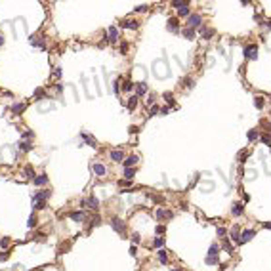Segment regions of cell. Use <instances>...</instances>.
<instances>
[{"instance_id":"50","label":"cell","mask_w":271,"mask_h":271,"mask_svg":"<svg viewBox=\"0 0 271 271\" xmlns=\"http://www.w3.org/2000/svg\"><path fill=\"white\" fill-rule=\"evenodd\" d=\"M168 111H170L168 107H161V113H162V115H168Z\"/></svg>"},{"instance_id":"11","label":"cell","mask_w":271,"mask_h":271,"mask_svg":"<svg viewBox=\"0 0 271 271\" xmlns=\"http://www.w3.org/2000/svg\"><path fill=\"white\" fill-rule=\"evenodd\" d=\"M147 92V82H138L136 84V96H143V94Z\"/></svg>"},{"instance_id":"16","label":"cell","mask_w":271,"mask_h":271,"mask_svg":"<svg viewBox=\"0 0 271 271\" xmlns=\"http://www.w3.org/2000/svg\"><path fill=\"white\" fill-rule=\"evenodd\" d=\"M231 239H233L235 244H239V225H237V223L231 227Z\"/></svg>"},{"instance_id":"15","label":"cell","mask_w":271,"mask_h":271,"mask_svg":"<svg viewBox=\"0 0 271 271\" xmlns=\"http://www.w3.org/2000/svg\"><path fill=\"white\" fill-rule=\"evenodd\" d=\"M138 21L136 19H126V21H122V27L124 29H138Z\"/></svg>"},{"instance_id":"35","label":"cell","mask_w":271,"mask_h":271,"mask_svg":"<svg viewBox=\"0 0 271 271\" xmlns=\"http://www.w3.org/2000/svg\"><path fill=\"white\" fill-rule=\"evenodd\" d=\"M153 244H155V246H157V248H161V246H162V244H164V239H162V237H157V239H155V241H153Z\"/></svg>"},{"instance_id":"12","label":"cell","mask_w":271,"mask_h":271,"mask_svg":"<svg viewBox=\"0 0 271 271\" xmlns=\"http://www.w3.org/2000/svg\"><path fill=\"white\" fill-rule=\"evenodd\" d=\"M92 168H94V172H96V176H101V178H103V176L107 174V168H105L103 164H99V162H97V164H94Z\"/></svg>"},{"instance_id":"52","label":"cell","mask_w":271,"mask_h":271,"mask_svg":"<svg viewBox=\"0 0 271 271\" xmlns=\"http://www.w3.org/2000/svg\"><path fill=\"white\" fill-rule=\"evenodd\" d=\"M120 50H122V54H124V52L128 50V44H120Z\"/></svg>"},{"instance_id":"6","label":"cell","mask_w":271,"mask_h":271,"mask_svg":"<svg viewBox=\"0 0 271 271\" xmlns=\"http://www.w3.org/2000/svg\"><path fill=\"white\" fill-rule=\"evenodd\" d=\"M82 206H88V208H94V210H96V208L99 206V201H97L96 197H90V199H86V201H82Z\"/></svg>"},{"instance_id":"9","label":"cell","mask_w":271,"mask_h":271,"mask_svg":"<svg viewBox=\"0 0 271 271\" xmlns=\"http://www.w3.org/2000/svg\"><path fill=\"white\" fill-rule=\"evenodd\" d=\"M107 37H109L107 38L109 42H117L119 40V31H117V27H111L109 31H107Z\"/></svg>"},{"instance_id":"56","label":"cell","mask_w":271,"mask_h":271,"mask_svg":"<svg viewBox=\"0 0 271 271\" xmlns=\"http://www.w3.org/2000/svg\"><path fill=\"white\" fill-rule=\"evenodd\" d=\"M263 225H265L267 229H271V223H269V221H267V223H263Z\"/></svg>"},{"instance_id":"49","label":"cell","mask_w":271,"mask_h":271,"mask_svg":"<svg viewBox=\"0 0 271 271\" xmlns=\"http://www.w3.org/2000/svg\"><path fill=\"white\" fill-rule=\"evenodd\" d=\"M153 103H155V97L149 96V99H147V107H149V105H153Z\"/></svg>"},{"instance_id":"21","label":"cell","mask_w":271,"mask_h":271,"mask_svg":"<svg viewBox=\"0 0 271 271\" xmlns=\"http://www.w3.org/2000/svg\"><path fill=\"white\" fill-rule=\"evenodd\" d=\"M34 183H37V185H46V183H48V178H46V174H40V176H37V178H34Z\"/></svg>"},{"instance_id":"18","label":"cell","mask_w":271,"mask_h":271,"mask_svg":"<svg viewBox=\"0 0 271 271\" xmlns=\"http://www.w3.org/2000/svg\"><path fill=\"white\" fill-rule=\"evenodd\" d=\"M201 37H202V38L214 37V29H210V27H201Z\"/></svg>"},{"instance_id":"31","label":"cell","mask_w":271,"mask_h":271,"mask_svg":"<svg viewBox=\"0 0 271 271\" xmlns=\"http://www.w3.org/2000/svg\"><path fill=\"white\" fill-rule=\"evenodd\" d=\"M34 225H37V216H34V214H31V218H29V223H27V227H29V229H32Z\"/></svg>"},{"instance_id":"36","label":"cell","mask_w":271,"mask_h":271,"mask_svg":"<svg viewBox=\"0 0 271 271\" xmlns=\"http://www.w3.org/2000/svg\"><path fill=\"white\" fill-rule=\"evenodd\" d=\"M23 109H25V105H23V103H17V105H14V107H12V111H14V113H21Z\"/></svg>"},{"instance_id":"2","label":"cell","mask_w":271,"mask_h":271,"mask_svg":"<svg viewBox=\"0 0 271 271\" xmlns=\"http://www.w3.org/2000/svg\"><path fill=\"white\" fill-rule=\"evenodd\" d=\"M244 57L246 59H256L258 57V46L256 44H246L244 46Z\"/></svg>"},{"instance_id":"32","label":"cell","mask_w":271,"mask_h":271,"mask_svg":"<svg viewBox=\"0 0 271 271\" xmlns=\"http://www.w3.org/2000/svg\"><path fill=\"white\" fill-rule=\"evenodd\" d=\"M208 254H220V246H218L216 243L210 244V248H208Z\"/></svg>"},{"instance_id":"3","label":"cell","mask_w":271,"mask_h":271,"mask_svg":"<svg viewBox=\"0 0 271 271\" xmlns=\"http://www.w3.org/2000/svg\"><path fill=\"white\" fill-rule=\"evenodd\" d=\"M201 23H202V17L199 14H193V15H189V19H187V27L189 29H195V27H201Z\"/></svg>"},{"instance_id":"33","label":"cell","mask_w":271,"mask_h":271,"mask_svg":"<svg viewBox=\"0 0 271 271\" xmlns=\"http://www.w3.org/2000/svg\"><path fill=\"white\" fill-rule=\"evenodd\" d=\"M132 88H134V84L130 82V80H124V82H122V90H124V92H130Z\"/></svg>"},{"instance_id":"51","label":"cell","mask_w":271,"mask_h":271,"mask_svg":"<svg viewBox=\"0 0 271 271\" xmlns=\"http://www.w3.org/2000/svg\"><path fill=\"white\" fill-rule=\"evenodd\" d=\"M136 252H138V248H136V246L130 248V254H132V256H136Z\"/></svg>"},{"instance_id":"55","label":"cell","mask_w":271,"mask_h":271,"mask_svg":"<svg viewBox=\"0 0 271 271\" xmlns=\"http://www.w3.org/2000/svg\"><path fill=\"white\" fill-rule=\"evenodd\" d=\"M2 44H4V37H2V34H0V46H2Z\"/></svg>"},{"instance_id":"22","label":"cell","mask_w":271,"mask_h":271,"mask_svg":"<svg viewBox=\"0 0 271 271\" xmlns=\"http://www.w3.org/2000/svg\"><path fill=\"white\" fill-rule=\"evenodd\" d=\"M159 262H161V263H166V262H168V254H166L164 248H161V250H159Z\"/></svg>"},{"instance_id":"53","label":"cell","mask_w":271,"mask_h":271,"mask_svg":"<svg viewBox=\"0 0 271 271\" xmlns=\"http://www.w3.org/2000/svg\"><path fill=\"white\" fill-rule=\"evenodd\" d=\"M8 243H10V239H2V241H0V244H2V246H6Z\"/></svg>"},{"instance_id":"28","label":"cell","mask_w":271,"mask_h":271,"mask_svg":"<svg viewBox=\"0 0 271 271\" xmlns=\"http://www.w3.org/2000/svg\"><path fill=\"white\" fill-rule=\"evenodd\" d=\"M134 174H136L134 168H124V178L126 179H134Z\"/></svg>"},{"instance_id":"14","label":"cell","mask_w":271,"mask_h":271,"mask_svg":"<svg viewBox=\"0 0 271 271\" xmlns=\"http://www.w3.org/2000/svg\"><path fill=\"white\" fill-rule=\"evenodd\" d=\"M168 29H170V31H174V32H178V31H179V21H178L176 17L168 19Z\"/></svg>"},{"instance_id":"20","label":"cell","mask_w":271,"mask_h":271,"mask_svg":"<svg viewBox=\"0 0 271 271\" xmlns=\"http://www.w3.org/2000/svg\"><path fill=\"white\" fill-rule=\"evenodd\" d=\"M181 32H183V37L187 38V40H193V38H195V29H189L187 27V29H183Z\"/></svg>"},{"instance_id":"19","label":"cell","mask_w":271,"mask_h":271,"mask_svg":"<svg viewBox=\"0 0 271 271\" xmlns=\"http://www.w3.org/2000/svg\"><path fill=\"white\" fill-rule=\"evenodd\" d=\"M48 197H50V191H40V193H37V195H34V201H40V202H44Z\"/></svg>"},{"instance_id":"13","label":"cell","mask_w":271,"mask_h":271,"mask_svg":"<svg viewBox=\"0 0 271 271\" xmlns=\"http://www.w3.org/2000/svg\"><path fill=\"white\" fill-rule=\"evenodd\" d=\"M109 157H111V161H115V162H120L122 161V151H119V149H115V151H111L109 153Z\"/></svg>"},{"instance_id":"37","label":"cell","mask_w":271,"mask_h":271,"mask_svg":"<svg viewBox=\"0 0 271 271\" xmlns=\"http://www.w3.org/2000/svg\"><path fill=\"white\" fill-rule=\"evenodd\" d=\"M254 105H256L258 109H262L263 107V97H256V99H254Z\"/></svg>"},{"instance_id":"39","label":"cell","mask_w":271,"mask_h":271,"mask_svg":"<svg viewBox=\"0 0 271 271\" xmlns=\"http://www.w3.org/2000/svg\"><path fill=\"white\" fill-rule=\"evenodd\" d=\"M262 141L265 143V145H271V136H269V134H263V136H262Z\"/></svg>"},{"instance_id":"17","label":"cell","mask_w":271,"mask_h":271,"mask_svg":"<svg viewBox=\"0 0 271 271\" xmlns=\"http://www.w3.org/2000/svg\"><path fill=\"white\" fill-rule=\"evenodd\" d=\"M31 44L32 46H37V48H44L46 44H44V38H40V37H31Z\"/></svg>"},{"instance_id":"26","label":"cell","mask_w":271,"mask_h":271,"mask_svg":"<svg viewBox=\"0 0 271 271\" xmlns=\"http://www.w3.org/2000/svg\"><path fill=\"white\" fill-rule=\"evenodd\" d=\"M136 105H138V96L128 97V109H136Z\"/></svg>"},{"instance_id":"45","label":"cell","mask_w":271,"mask_h":271,"mask_svg":"<svg viewBox=\"0 0 271 271\" xmlns=\"http://www.w3.org/2000/svg\"><path fill=\"white\" fill-rule=\"evenodd\" d=\"M147 8H149V6H138L136 12H147Z\"/></svg>"},{"instance_id":"43","label":"cell","mask_w":271,"mask_h":271,"mask_svg":"<svg viewBox=\"0 0 271 271\" xmlns=\"http://www.w3.org/2000/svg\"><path fill=\"white\" fill-rule=\"evenodd\" d=\"M246 157H248V153H246V151H243V153L239 155V161H241V162H244V159H246Z\"/></svg>"},{"instance_id":"48","label":"cell","mask_w":271,"mask_h":271,"mask_svg":"<svg viewBox=\"0 0 271 271\" xmlns=\"http://www.w3.org/2000/svg\"><path fill=\"white\" fill-rule=\"evenodd\" d=\"M113 90H115V94H119V90H120V88H119V78L115 80V88H113Z\"/></svg>"},{"instance_id":"46","label":"cell","mask_w":271,"mask_h":271,"mask_svg":"<svg viewBox=\"0 0 271 271\" xmlns=\"http://www.w3.org/2000/svg\"><path fill=\"white\" fill-rule=\"evenodd\" d=\"M54 74H55V77H57V78L61 77V69H59V67H55V69H54Z\"/></svg>"},{"instance_id":"40","label":"cell","mask_w":271,"mask_h":271,"mask_svg":"<svg viewBox=\"0 0 271 271\" xmlns=\"http://www.w3.org/2000/svg\"><path fill=\"white\" fill-rule=\"evenodd\" d=\"M25 174H27V178H32V176H34V174H32V168H31V166H27V168H25Z\"/></svg>"},{"instance_id":"42","label":"cell","mask_w":271,"mask_h":271,"mask_svg":"<svg viewBox=\"0 0 271 271\" xmlns=\"http://www.w3.org/2000/svg\"><path fill=\"white\" fill-rule=\"evenodd\" d=\"M132 243H134V244H138V243H139V235H138V233H134V235H132Z\"/></svg>"},{"instance_id":"24","label":"cell","mask_w":271,"mask_h":271,"mask_svg":"<svg viewBox=\"0 0 271 271\" xmlns=\"http://www.w3.org/2000/svg\"><path fill=\"white\" fill-rule=\"evenodd\" d=\"M157 216H159V218H172V212L170 210H164V208H159Z\"/></svg>"},{"instance_id":"1","label":"cell","mask_w":271,"mask_h":271,"mask_svg":"<svg viewBox=\"0 0 271 271\" xmlns=\"http://www.w3.org/2000/svg\"><path fill=\"white\" fill-rule=\"evenodd\" d=\"M153 74H155L157 78H166L170 77V67H168V63H166V59H159L153 63Z\"/></svg>"},{"instance_id":"41","label":"cell","mask_w":271,"mask_h":271,"mask_svg":"<svg viewBox=\"0 0 271 271\" xmlns=\"http://www.w3.org/2000/svg\"><path fill=\"white\" fill-rule=\"evenodd\" d=\"M185 86H187V88H193V78H189V77L185 78Z\"/></svg>"},{"instance_id":"25","label":"cell","mask_w":271,"mask_h":271,"mask_svg":"<svg viewBox=\"0 0 271 271\" xmlns=\"http://www.w3.org/2000/svg\"><path fill=\"white\" fill-rule=\"evenodd\" d=\"M82 139H84V141H86V143H90L92 147H96V139H94L92 136H88L86 132H82Z\"/></svg>"},{"instance_id":"47","label":"cell","mask_w":271,"mask_h":271,"mask_svg":"<svg viewBox=\"0 0 271 271\" xmlns=\"http://www.w3.org/2000/svg\"><path fill=\"white\" fill-rule=\"evenodd\" d=\"M223 235H225V229L223 227H218V237H223Z\"/></svg>"},{"instance_id":"5","label":"cell","mask_w":271,"mask_h":271,"mask_svg":"<svg viewBox=\"0 0 271 271\" xmlns=\"http://www.w3.org/2000/svg\"><path fill=\"white\" fill-rule=\"evenodd\" d=\"M254 235H256V231H254V229H246V231H243V235L239 237V244H244V243H248V241L252 239Z\"/></svg>"},{"instance_id":"10","label":"cell","mask_w":271,"mask_h":271,"mask_svg":"<svg viewBox=\"0 0 271 271\" xmlns=\"http://www.w3.org/2000/svg\"><path fill=\"white\" fill-rule=\"evenodd\" d=\"M243 212H244V206L241 202H235L233 206H231V214H233V216H241Z\"/></svg>"},{"instance_id":"4","label":"cell","mask_w":271,"mask_h":271,"mask_svg":"<svg viewBox=\"0 0 271 271\" xmlns=\"http://www.w3.org/2000/svg\"><path fill=\"white\" fill-rule=\"evenodd\" d=\"M111 227L115 231H119L120 235H124V229H126V227H124V221L119 220V218H113V220H111Z\"/></svg>"},{"instance_id":"29","label":"cell","mask_w":271,"mask_h":271,"mask_svg":"<svg viewBox=\"0 0 271 271\" xmlns=\"http://www.w3.org/2000/svg\"><path fill=\"white\" fill-rule=\"evenodd\" d=\"M31 147H32V145H31L29 141H25V139L19 143V149H21V151H31Z\"/></svg>"},{"instance_id":"27","label":"cell","mask_w":271,"mask_h":271,"mask_svg":"<svg viewBox=\"0 0 271 271\" xmlns=\"http://www.w3.org/2000/svg\"><path fill=\"white\" fill-rule=\"evenodd\" d=\"M69 218H71L73 221H80V220H84V214H82V212H73Z\"/></svg>"},{"instance_id":"8","label":"cell","mask_w":271,"mask_h":271,"mask_svg":"<svg viewBox=\"0 0 271 271\" xmlns=\"http://www.w3.org/2000/svg\"><path fill=\"white\" fill-rule=\"evenodd\" d=\"M218 262H220V256H218V254H208V256L204 258V263H206V265H216Z\"/></svg>"},{"instance_id":"30","label":"cell","mask_w":271,"mask_h":271,"mask_svg":"<svg viewBox=\"0 0 271 271\" xmlns=\"http://www.w3.org/2000/svg\"><path fill=\"white\" fill-rule=\"evenodd\" d=\"M178 14L181 15V17H185V15H189V4H187V6H181V8L178 10Z\"/></svg>"},{"instance_id":"34","label":"cell","mask_w":271,"mask_h":271,"mask_svg":"<svg viewBox=\"0 0 271 271\" xmlns=\"http://www.w3.org/2000/svg\"><path fill=\"white\" fill-rule=\"evenodd\" d=\"M223 250H225V252H229V254L233 252V246H231V244H229V241H227V239L223 241Z\"/></svg>"},{"instance_id":"57","label":"cell","mask_w":271,"mask_h":271,"mask_svg":"<svg viewBox=\"0 0 271 271\" xmlns=\"http://www.w3.org/2000/svg\"><path fill=\"white\" fill-rule=\"evenodd\" d=\"M174 271H179V269H174Z\"/></svg>"},{"instance_id":"23","label":"cell","mask_w":271,"mask_h":271,"mask_svg":"<svg viewBox=\"0 0 271 271\" xmlns=\"http://www.w3.org/2000/svg\"><path fill=\"white\" fill-rule=\"evenodd\" d=\"M258 139H260L258 130H250V132H248V141H258Z\"/></svg>"},{"instance_id":"54","label":"cell","mask_w":271,"mask_h":271,"mask_svg":"<svg viewBox=\"0 0 271 271\" xmlns=\"http://www.w3.org/2000/svg\"><path fill=\"white\" fill-rule=\"evenodd\" d=\"M6 258H8V254H6V252H4V254H0V262H2V260H6Z\"/></svg>"},{"instance_id":"7","label":"cell","mask_w":271,"mask_h":271,"mask_svg":"<svg viewBox=\"0 0 271 271\" xmlns=\"http://www.w3.org/2000/svg\"><path fill=\"white\" fill-rule=\"evenodd\" d=\"M138 161H139V159H138L136 155H130L126 161H122V162H124V168H134V166L138 164Z\"/></svg>"},{"instance_id":"44","label":"cell","mask_w":271,"mask_h":271,"mask_svg":"<svg viewBox=\"0 0 271 271\" xmlns=\"http://www.w3.org/2000/svg\"><path fill=\"white\" fill-rule=\"evenodd\" d=\"M159 111H161V109H159V107H157V105H153V107H151V117H153V115H157Z\"/></svg>"},{"instance_id":"38","label":"cell","mask_w":271,"mask_h":271,"mask_svg":"<svg viewBox=\"0 0 271 271\" xmlns=\"http://www.w3.org/2000/svg\"><path fill=\"white\" fill-rule=\"evenodd\" d=\"M164 99L168 101V103H170V105H174V96H172L170 92H166V94H164Z\"/></svg>"}]
</instances>
